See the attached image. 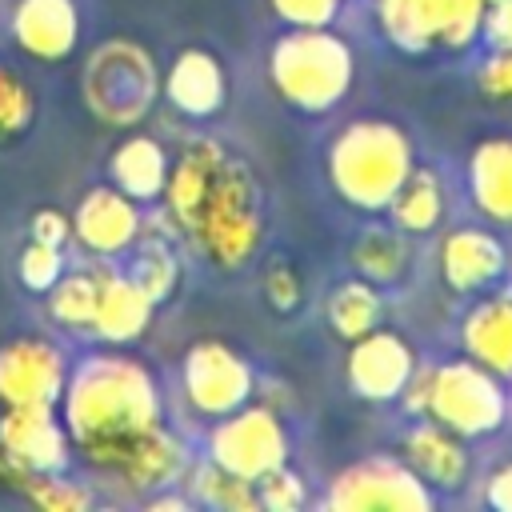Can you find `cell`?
<instances>
[{
    "label": "cell",
    "instance_id": "cell-31",
    "mask_svg": "<svg viewBox=\"0 0 512 512\" xmlns=\"http://www.w3.org/2000/svg\"><path fill=\"white\" fill-rule=\"evenodd\" d=\"M20 492H24L36 508H44V512H84V508L92 504L88 484L68 480L64 472H40V476H28V480L20 484Z\"/></svg>",
    "mask_w": 512,
    "mask_h": 512
},
{
    "label": "cell",
    "instance_id": "cell-2",
    "mask_svg": "<svg viewBox=\"0 0 512 512\" xmlns=\"http://www.w3.org/2000/svg\"><path fill=\"white\" fill-rule=\"evenodd\" d=\"M412 168H416L412 136L380 116L348 120L328 140L324 152V172L332 192L356 212H384Z\"/></svg>",
    "mask_w": 512,
    "mask_h": 512
},
{
    "label": "cell",
    "instance_id": "cell-24",
    "mask_svg": "<svg viewBox=\"0 0 512 512\" xmlns=\"http://www.w3.org/2000/svg\"><path fill=\"white\" fill-rule=\"evenodd\" d=\"M392 216V224L404 232V236H424V232H436L448 216V192H444V180L436 168L428 164H416L404 184L396 188L392 204L384 208Z\"/></svg>",
    "mask_w": 512,
    "mask_h": 512
},
{
    "label": "cell",
    "instance_id": "cell-20",
    "mask_svg": "<svg viewBox=\"0 0 512 512\" xmlns=\"http://www.w3.org/2000/svg\"><path fill=\"white\" fill-rule=\"evenodd\" d=\"M152 312H156L152 296L144 288H136L128 280V272L108 268L104 280H100V300H96V316H92V328L88 332L100 344H108V348L112 344L124 348V344H136L148 332Z\"/></svg>",
    "mask_w": 512,
    "mask_h": 512
},
{
    "label": "cell",
    "instance_id": "cell-38",
    "mask_svg": "<svg viewBox=\"0 0 512 512\" xmlns=\"http://www.w3.org/2000/svg\"><path fill=\"white\" fill-rule=\"evenodd\" d=\"M480 40L488 48L512 52V0H492L484 8V24H480Z\"/></svg>",
    "mask_w": 512,
    "mask_h": 512
},
{
    "label": "cell",
    "instance_id": "cell-40",
    "mask_svg": "<svg viewBox=\"0 0 512 512\" xmlns=\"http://www.w3.org/2000/svg\"><path fill=\"white\" fill-rule=\"evenodd\" d=\"M484 504L496 508V512H512V460L496 464L484 476Z\"/></svg>",
    "mask_w": 512,
    "mask_h": 512
},
{
    "label": "cell",
    "instance_id": "cell-28",
    "mask_svg": "<svg viewBox=\"0 0 512 512\" xmlns=\"http://www.w3.org/2000/svg\"><path fill=\"white\" fill-rule=\"evenodd\" d=\"M188 492H192V504H204V508H216V512H260V496H256V484L204 460L196 468H188Z\"/></svg>",
    "mask_w": 512,
    "mask_h": 512
},
{
    "label": "cell",
    "instance_id": "cell-21",
    "mask_svg": "<svg viewBox=\"0 0 512 512\" xmlns=\"http://www.w3.org/2000/svg\"><path fill=\"white\" fill-rule=\"evenodd\" d=\"M468 200L488 224L512 228V136H484L468 152Z\"/></svg>",
    "mask_w": 512,
    "mask_h": 512
},
{
    "label": "cell",
    "instance_id": "cell-34",
    "mask_svg": "<svg viewBox=\"0 0 512 512\" xmlns=\"http://www.w3.org/2000/svg\"><path fill=\"white\" fill-rule=\"evenodd\" d=\"M256 496H260V508L268 512H296L304 504V480L288 464H280L256 480Z\"/></svg>",
    "mask_w": 512,
    "mask_h": 512
},
{
    "label": "cell",
    "instance_id": "cell-13",
    "mask_svg": "<svg viewBox=\"0 0 512 512\" xmlns=\"http://www.w3.org/2000/svg\"><path fill=\"white\" fill-rule=\"evenodd\" d=\"M140 228H144L140 200L120 192L116 184L88 188L72 208V240L88 252V260L108 264L116 256H128L132 244L140 240Z\"/></svg>",
    "mask_w": 512,
    "mask_h": 512
},
{
    "label": "cell",
    "instance_id": "cell-41",
    "mask_svg": "<svg viewBox=\"0 0 512 512\" xmlns=\"http://www.w3.org/2000/svg\"><path fill=\"white\" fill-rule=\"evenodd\" d=\"M488 4H492V0H488Z\"/></svg>",
    "mask_w": 512,
    "mask_h": 512
},
{
    "label": "cell",
    "instance_id": "cell-7",
    "mask_svg": "<svg viewBox=\"0 0 512 512\" xmlns=\"http://www.w3.org/2000/svg\"><path fill=\"white\" fill-rule=\"evenodd\" d=\"M436 492L408 468L404 456H368L328 480V512H428Z\"/></svg>",
    "mask_w": 512,
    "mask_h": 512
},
{
    "label": "cell",
    "instance_id": "cell-17",
    "mask_svg": "<svg viewBox=\"0 0 512 512\" xmlns=\"http://www.w3.org/2000/svg\"><path fill=\"white\" fill-rule=\"evenodd\" d=\"M160 96L192 120L216 116L228 100V76L216 52L208 48H184L176 52V60L168 64V72L160 76Z\"/></svg>",
    "mask_w": 512,
    "mask_h": 512
},
{
    "label": "cell",
    "instance_id": "cell-39",
    "mask_svg": "<svg viewBox=\"0 0 512 512\" xmlns=\"http://www.w3.org/2000/svg\"><path fill=\"white\" fill-rule=\"evenodd\" d=\"M32 240H44V244H68L72 240V216H64L60 208H36L32 212Z\"/></svg>",
    "mask_w": 512,
    "mask_h": 512
},
{
    "label": "cell",
    "instance_id": "cell-25",
    "mask_svg": "<svg viewBox=\"0 0 512 512\" xmlns=\"http://www.w3.org/2000/svg\"><path fill=\"white\" fill-rule=\"evenodd\" d=\"M348 256H352L356 276L372 280L376 288H392L408 272V236L396 224H368L352 240Z\"/></svg>",
    "mask_w": 512,
    "mask_h": 512
},
{
    "label": "cell",
    "instance_id": "cell-3",
    "mask_svg": "<svg viewBox=\"0 0 512 512\" xmlns=\"http://www.w3.org/2000/svg\"><path fill=\"white\" fill-rule=\"evenodd\" d=\"M356 80V56L352 44L324 28H288L268 48V84L272 92L308 116L332 112Z\"/></svg>",
    "mask_w": 512,
    "mask_h": 512
},
{
    "label": "cell",
    "instance_id": "cell-32",
    "mask_svg": "<svg viewBox=\"0 0 512 512\" xmlns=\"http://www.w3.org/2000/svg\"><path fill=\"white\" fill-rule=\"evenodd\" d=\"M64 248L60 244H44V240H28L24 248H20V256H16V280L28 288V292H36V296H44L60 276H64Z\"/></svg>",
    "mask_w": 512,
    "mask_h": 512
},
{
    "label": "cell",
    "instance_id": "cell-1",
    "mask_svg": "<svg viewBox=\"0 0 512 512\" xmlns=\"http://www.w3.org/2000/svg\"><path fill=\"white\" fill-rule=\"evenodd\" d=\"M56 408L72 448L108 472L164 424V396L152 368L116 344L112 352H88L68 368Z\"/></svg>",
    "mask_w": 512,
    "mask_h": 512
},
{
    "label": "cell",
    "instance_id": "cell-26",
    "mask_svg": "<svg viewBox=\"0 0 512 512\" xmlns=\"http://www.w3.org/2000/svg\"><path fill=\"white\" fill-rule=\"evenodd\" d=\"M324 320L340 340H356L384 320V292L364 276H348L332 284L324 300Z\"/></svg>",
    "mask_w": 512,
    "mask_h": 512
},
{
    "label": "cell",
    "instance_id": "cell-10",
    "mask_svg": "<svg viewBox=\"0 0 512 512\" xmlns=\"http://www.w3.org/2000/svg\"><path fill=\"white\" fill-rule=\"evenodd\" d=\"M72 456L68 428L56 408H4L0 416V476L16 480L40 472H64Z\"/></svg>",
    "mask_w": 512,
    "mask_h": 512
},
{
    "label": "cell",
    "instance_id": "cell-36",
    "mask_svg": "<svg viewBox=\"0 0 512 512\" xmlns=\"http://www.w3.org/2000/svg\"><path fill=\"white\" fill-rule=\"evenodd\" d=\"M264 296H268V304L276 308V312H296L300 308V300H304V280H300V272L292 268V264H284V260H272L268 264V272H264Z\"/></svg>",
    "mask_w": 512,
    "mask_h": 512
},
{
    "label": "cell",
    "instance_id": "cell-29",
    "mask_svg": "<svg viewBox=\"0 0 512 512\" xmlns=\"http://www.w3.org/2000/svg\"><path fill=\"white\" fill-rule=\"evenodd\" d=\"M376 24L400 52H428L436 48L428 0H376Z\"/></svg>",
    "mask_w": 512,
    "mask_h": 512
},
{
    "label": "cell",
    "instance_id": "cell-4",
    "mask_svg": "<svg viewBox=\"0 0 512 512\" xmlns=\"http://www.w3.org/2000/svg\"><path fill=\"white\" fill-rule=\"evenodd\" d=\"M184 236L196 244L204 260H212L224 272H236L252 264V256L264 244V200L252 168L240 156H224L208 196L200 200L192 224Z\"/></svg>",
    "mask_w": 512,
    "mask_h": 512
},
{
    "label": "cell",
    "instance_id": "cell-12",
    "mask_svg": "<svg viewBox=\"0 0 512 512\" xmlns=\"http://www.w3.org/2000/svg\"><path fill=\"white\" fill-rule=\"evenodd\" d=\"M416 364H420V356H416L412 340L376 324L372 332L348 340L344 380L360 400L392 404V400H400V392H404L408 376L416 372Z\"/></svg>",
    "mask_w": 512,
    "mask_h": 512
},
{
    "label": "cell",
    "instance_id": "cell-14",
    "mask_svg": "<svg viewBox=\"0 0 512 512\" xmlns=\"http://www.w3.org/2000/svg\"><path fill=\"white\" fill-rule=\"evenodd\" d=\"M436 268H440V280L448 292L480 296L508 276V244L496 236V228L456 224L440 236Z\"/></svg>",
    "mask_w": 512,
    "mask_h": 512
},
{
    "label": "cell",
    "instance_id": "cell-15",
    "mask_svg": "<svg viewBox=\"0 0 512 512\" xmlns=\"http://www.w3.org/2000/svg\"><path fill=\"white\" fill-rule=\"evenodd\" d=\"M460 348L504 384L512 380V284L500 280L488 292L472 296V308L460 320Z\"/></svg>",
    "mask_w": 512,
    "mask_h": 512
},
{
    "label": "cell",
    "instance_id": "cell-27",
    "mask_svg": "<svg viewBox=\"0 0 512 512\" xmlns=\"http://www.w3.org/2000/svg\"><path fill=\"white\" fill-rule=\"evenodd\" d=\"M104 260H92L84 268H64V276L44 292L48 296V316L60 328L72 332H88L92 316H96V300H100V280H104Z\"/></svg>",
    "mask_w": 512,
    "mask_h": 512
},
{
    "label": "cell",
    "instance_id": "cell-18",
    "mask_svg": "<svg viewBox=\"0 0 512 512\" xmlns=\"http://www.w3.org/2000/svg\"><path fill=\"white\" fill-rule=\"evenodd\" d=\"M404 460L432 492H456L472 472L468 440L428 416H416V424L404 432Z\"/></svg>",
    "mask_w": 512,
    "mask_h": 512
},
{
    "label": "cell",
    "instance_id": "cell-8",
    "mask_svg": "<svg viewBox=\"0 0 512 512\" xmlns=\"http://www.w3.org/2000/svg\"><path fill=\"white\" fill-rule=\"evenodd\" d=\"M288 456H292L288 428L264 404L248 400L244 408L212 420V428H208V460L252 480V484L260 476H268L272 468L288 464Z\"/></svg>",
    "mask_w": 512,
    "mask_h": 512
},
{
    "label": "cell",
    "instance_id": "cell-30",
    "mask_svg": "<svg viewBox=\"0 0 512 512\" xmlns=\"http://www.w3.org/2000/svg\"><path fill=\"white\" fill-rule=\"evenodd\" d=\"M484 8H488V0H428L436 48L460 52V48L476 44L480 24H484Z\"/></svg>",
    "mask_w": 512,
    "mask_h": 512
},
{
    "label": "cell",
    "instance_id": "cell-5",
    "mask_svg": "<svg viewBox=\"0 0 512 512\" xmlns=\"http://www.w3.org/2000/svg\"><path fill=\"white\" fill-rule=\"evenodd\" d=\"M80 96L96 120L112 128H136L160 96V72L152 64V52L124 36L104 40L80 72Z\"/></svg>",
    "mask_w": 512,
    "mask_h": 512
},
{
    "label": "cell",
    "instance_id": "cell-6",
    "mask_svg": "<svg viewBox=\"0 0 512 512\" xmlns=\"http://www.w3.org/2000/svg\"><path fill=\"white\" fill-rule=\"evenodd\" d=\"M428 420L452 428L464 440H484L504 428L508 420V388L484 364L456 356L432 364V392H428Z\"/></svg>",
    "mask_w": 512,
    "mask_h": 512
},
{
    "label": "cell",
    "instance_id": "cell-19",
    "mask_svg": "<svg viewBox=\"0 0 512 512\" xmlns=\"http://www.w3.org/2000/svg\"><path fill=\"white\" fill-rule=\"evenodd\" d=\"M224 156H228V148H224L220 140H212V136H196V140H188V144L176 152L160 200H164V212L176 220L180 232L192 224V216H196L200 200L208 196V188H212V180H216Z\"/></svg>",
    "mask_w": 512,
    "mask_h": 512
},
{
    "label": "cell",
    "instance_id": "cell-33",
    "mask_svg": "<svg viewBox=\"0 0 512 512\" xmlns=\"http://www.w3.org/2000/svg\"><path fill=\"white\" fill-rule=\"evenodd\" d=\"M32 116H36V96H32L28 80L0 64V140L28 132Z\"/></svg>",
    "mask_w": 512,
    "mask_h": 512
},
{
    "label": "cell",
    "instance_id": "cell-11",
    "mask_svg": "<svg viewBox=\"0 0 512 512\" xmlns=\"http://www.w3.org/2000/svg\"><path fill=\"white\" fill-rule=\"evenodd\" d=\"M64 352L44 336L0 344V408H56L68 380Z\"/></svg>",
    "mask_w": 512,
    "mask_h": 512
},
{
    "label": "cell",
    "instance_id": "cell-16",
    "mask_svg": "<svg viewBox=\"0 0 512 512\" xmlns=\"http://www.w3.org/2000/svg\"><path fill=\"white\" fill-rule=\"evenodd\" d=\"M12 40L32 60H44V64L68 60L76 52V40H80L76 0H16Z\"/></svg>",
    "mask_w": 512,
    "mask_h": 512
},
{
    "label": "cell",
    "instance_id": "cell-35",
    "mask_svg": "<svg viewBox=\"0 0 512 512\" xmlns=\"http://www.w3.org/2000/svg\"><path fill=\"white\" fill-rule=\"evenodd\" d=\"M268 8L288 28H324L340 16V0H268Z\"/></svg>",
    "mask_w": 512,
    "mask_h": 512
},
{
    "label": "cell",
    "instance_id": "cell-23",
    "mask_svg": "<svg viewBox=\"0 0 512 512\" xmlns=\"http://www.w3.org/2000/svg\"><path fill=\"white\" fill-rule=\"evenodd\" d=\"M188 448H184V440L168 428V424H160V428H152L112 472L128 484V488H136V492H160V488H176V480H184L188 476Z\"/></svg>",
    "mask_w": 512,
    "mask_h": 512
},
{
    "label": "cell",
    "instance_id": "cell-37",
    "mask_svg": "<svg viewBox=\"0 0 512 512\" xmlns=\"http://www.w3.org/2000/svg\"><path fill=\"white\" fill-rule=\"evenodd\" d=\"M476 88L488 100H512V52L492 48L488 60L476 68Z\"/></svg>",
    "mask_w": 512,
    "mask_h": 512
},
{
    "label": "cell",
    "instance_id": "cell-9",
    "mask_svg": "<svg viewBox=\"0 0 512 512\" xmlns=\"http://www.w3.org/2000/svg\"><path fill=\"white\" fill-rule=\"evenodd\" d=\"M180 392H184V404L200 420L212 424V420H220V416H228L252 400L256 376L232 344L196 340V344H188V352L180 360Z\"/></svg>",
    "mask_w": 512,
    "mask_h": 512
},
{
    "label": "cell",
    "instance_id": "cell-22",
    "mask_svg": "<svg viewBox=\"0 0 512 512\" xmlns=\"http://www.w3.org/2000/svg\"><path fill=\"white\" fill-rule=\"evenodd\" d=\"M168 168H172L168 148L148 132H128L108 152V184H116L120 192H128L140 204H160Z\"/></svg>",
    "mask_w": 512,
    "mask_h": 512
}]
</instances>
